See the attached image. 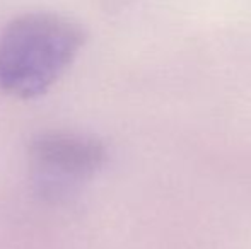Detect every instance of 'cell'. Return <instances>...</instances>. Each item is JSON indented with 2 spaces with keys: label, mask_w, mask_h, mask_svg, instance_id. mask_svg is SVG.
<instances>
[{
  "label": "cell",
  "mask_w": 251,
  "mask_h": 249,
  "mask_svg": "<svg viewBox=\"0 0 251 249\" xmlns=\"http://www.w3.org/2000/svg\"><path fill=\"white\" fill-rule=\"evenodd\" d=\"M86 29L56 12H26L0 33V92L33 99L72 65L86 43Z\"/></svg>",
  "instance_id": "1"
},
{
  "label": "cell",
  "mask_w": 251,
  "mask_h": 249,
  "mask_svg": "<svg viewBox=\"0 0 251 249\" xmlns=\"http://www.w3.org/2000/svg\"><path fill=\"white\" fill-rule=\"evenodd\" d=\"M106 147L101 140L77 132H45L31 142V180L38 195L62 202L79 191L104 166Z\"/></svg>",
  "instance_id": "2"
}]
</instances>
